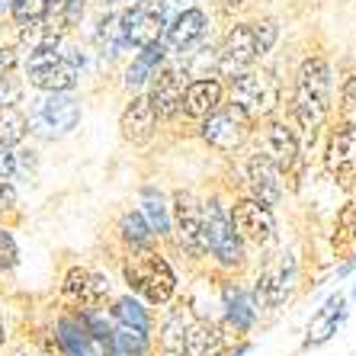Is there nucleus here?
<instances>
[{
	"mask_svg": "<svg viewBox=\"0 0 356 356\" xmlns=\"http://www.w3.org/2000/svg\"><path fill=\"white\" fill-rule=\"evenodd\" d=\"M119 129H122V138L132 141V145H145V141L154 135L158 116H154L148 97H132V103L125 106L122 119H119Z\"/></svg>",
	"mask_w": 356,
	"mask_h": 356,
	"instance_id": "obj_22",
	"label": "nucleus"
},
{
	"mask_svg": "<svg viewBox=\"0 0 356 356\" xmlns=\"http://www.w3.org/2000/svg\"><path fill=\"white\" fill-rule=\"evenodd\" d=\"M343 318H347V298L340 296V292H334V296L318 308V315L312 318V324H308L305 347H321L324 340H331L334 334H337V327L343 324Z\"/></svg>",
	"mask_w": 356,
	"mask_h": 356,
	"instance_id": "obj_23",
	"label": "nucleus"
},
{
	"mask_svg": "<svg viewBox=\"0 0 356 356\" xmlns=\"http://www.w3.org/2000/svg\"><path fill=\"white\" fill-rule=\"evenodd\" d=\"M292 289H296V257H292L289 250H276L260 266L257 282L250 289L254 292V302H257L260 312L264 308L276 312V308H282L289 302Z\"/></svg>",
	"mask_w": 356,
	"mask_h": 356,
	"instance_id": "obj_7",
	"label": "nucleus"
},
{
	"mask_svg": "<svg viewBox=\"0 0 356 356\" xmlns=\"http://www.w3.org/2000/svg\"><path fill=\"white\" fill-rule=\"evenodd\" d=\"M10 209H17V186L7 174H0V216L10 212Z\"/></svg>",
	"mask_w": 356,
	"mask_h": 356,
	"instance_id": "obj_32",
	"label": "nucleus"
},
{
	"mask_svg": "<svg viewBox=\"0 0 356 356\" xmlns=\"http://www.w3.org/2000/svg\"><path fill=\"white\" fill-rule=\"evenodd\" d=\"M19 266V244L10 228L0 225V273H13Z\"/></svg>",
	"mask_w": 356,
	"mask_h": 356,
	"instance_id": "obj_31",
	"label": "nucleus"
},
{
	"mask_svg": "<svg viewBox=\"0 0 356 356\" xmlns=\"http://www.w3.org/2000/svg\"><path fill=\"white\" fill-rule=\"evenodd\" d=\"M116 232H119V241L125 244V250L158 244V238H154V232L148 228V222H145V216H141L138 209H125L116 222Z\"/></svg>",
	"mask_w": 356,
	"mask_h": 356,
	"instance_id": "obj_29",
	"label": "nucleus"
},
{
	"mask_svg": "<svg viewBox=\"0 0 356 356\" xmlns=\"http://www.w3.org/2000/svg\"><path fill=\"white\" fill-rule=\"evenodd\" d=\"M202 234H206V254L209 260L228 273H238L248 264V244L234 232L228 206L218 196L202 199Z\"/></svg>",
	"mask_w": 356,
	"mask_h": 356,
	"instance_id": "obj_3",
	"label": "nucleus"
},
{
	"mask_svg": "<svg viewBox=\"0 0 356 356\" xmlns=\"http://www.w3.org/2000/svg\"><path fill=\"white\" fill-rule=\"evenodd\" d=\"M228 216H232L234 232L241 234L244 244H257V248H270V244H276L273 206H266V202H260V199H254V196H244L228 209Z\"/></svg>",
	"mask_w": 356,
	"mask_h": 356,
	"instance_id": "obj_10",
	"label": "nucleus"
},
{
	"mask_svg": "<svg viewBox=\"0 0 356 356\" xmlns=\"http://www.w3.org/2000/svg\"><path fill=\"white\" fill-rule=\"evenodd\" d=\"M327 109H331V65L324 58H305L298 67L296 99H292L298 129L315 138V132L327 119Z\"/></svg>",
	"mask_w": 356,
	"mask_h": 356,
	"instance_id": "obj_2",
	"label": "nucleus"
},
{
	"mask_svg": "<svg viewBox=\"0 0 356 356\" xmlns=\"http://www.w3.org/2000/svg\"><path fill=\"white\" fill-rule=\"evenodd\" d=\"M276 23L264 19V23H244L234 26L232 33L225 35L222 49H218V71L225 77H238L244 74L257 58H264L266 51L273 49L276 42Z\"/></svg>",
	"mask_w": 356,
	"mask_h": 356,
	"instance_id": "obj_4",
	"label": "nucleus"
},
{
	"mask_svg": "<svg viewBox=\"0 0 356 356\" xmlns=\"http://www.w3.org/2000/svg\"><path fill=\"white\" fill-rule=\"evenodd\" d=\"M222 97H225L222 81H216V77H199V81L186 83L180 113L190 119H206L222 106Z\"/></svg>",
	"mask_w": 356,
	"mask_h": 356,
	"instance_id": "obj_18",
	"label": "nucleus"
},
{
	"mask_svg": "<svg viewBox=\"0 0 356 356\" xmlns=\"http://www.w3.org/2000/svg\"><path fill=\"white\" fill-rule=\"evenodd\" d=\"M343 99H347V106H356V74L343 83Z\"/></svg>",
	"mask_w": 356,
	"mask_h": 356,
	"instance_id": "obj_34",
	"label": "nucleus"
},
{
	"mask_svg": "<svg viewBox=\"0 0 356 356\" xmlns=\"http://www.w3.org/2000/svg\"><path fill=\"white\" fill-rule=\"evenodd\" d=\"M353 298H356V286H353Z\"/></svg>",
	"mask_w": 356,
	"mask_h": 356,
	"instance_id": "obj_39",
	"label": "nucleus"
},
{
	"mask_svg": "<svg viewBox=\"0 0 356 356\" xmlns=\"http://www.w3.org/2000/svg\"><path fill=\"white\" fill-rule=\"evenodd\" d=\"M109 321L113 324H125V327H135L141 334H151L154 331V321H151V312L145 308L138 296H119L113 298V308H109Z\"/></svg>",
	"mask_w": 356,
	"mask_h": 356,
	"instance_id": "obj_26",
	"label": "nucleus"
},
{
	"mask_svg": "<svg viewBox=\"0 0 356 356\" xmlns=\"http://www.w3.org/2000/svg\"><path fill=\"white\" fill-rule=\"evenodd\" d=\"M29 132V119H26L23 109L17 106H7L0 109V145H19L23 141V135Z\"/></svg>",
	"mask_w": 356,
	"mask_h": 356,
	"instance_id": "obj_30",
	"label": "nucleus"
},
{
	"mask_svg": "<svg viewBox=\"0 0 356 356\" xmlns=\"http://www.w3.org/2000/svg\"><path fill=\"white\" fill-rule=\"evenodd\" d=\"M260 151L280 167L282 174H289L292 167L298 164V138H296V132H292L289 125H282V122H273L270 129H266Z\"/></svg>",
	"mask_w": 356,
	"mask_h": 356,
	"instance_id": "obj_21",
	"label": "nucleus"
},
{
	"mask_svg": "<svg viewBox=\"0 0 356 356\" xmlns=\"http://www.w3.org/2000/svg\"><path fill=\"white\" fill-rule=\"evenodd\" d=\"M183 90H186V74L180 67H161L154 81H151V93H148L154 116L164 119V122L177 119V113L183 106Z\"/></svg>",
	"mask_w": 356,
	"mask_h": 356,
	"instance_id": "obj_14",
	"label": "nucleus"
},
{
	"mask_svg": "<svg viewBox=\"0 0 356 356\" xmlns=\"http://www.w3.org/2000/svg\"><path fill=\"white\" fill-rule=\"evenodd\" d=\"M13 65V51H0V71H7Z\"/></svg>",
	"mask_w": 356,
	"mask_h": 356,
	"instance_id": "obj_36",
	"label": "nucleus"
},
{
	"mask_svg": "<svg viewBox=\"0 0 356 356\" xmlns=\"http://www.w3.org/2000/svg\"><path fill=\"white\" fill-rule=\"evenodd\" d=\"M244 3H248V0H222V7H225V10H241Z\"/></svg>",
	"mask_w": 356,
	"mask_h": 356,
	"instance_id": "obj_37",
	"label": "nucleus"
},
{
	"mask_svg": "<svg viewBox=\"0 0 356 356\" xmlns=\"http://www.w3.org/2000/svg\"><path fill=\"white\" fill-rule=\"evenodd\" d=\"M228 343V327L212 318L199 315L186 321V353L190 356H218Z\"/></svg>",
	"mask_w": 356,
	"mask_h": 356,
	"instance_id": "obj_19",
	"label": "nucleus"
},
{
	"mask_svg": "<svg viewBox=\"0 0 356 356\" xmlns=\"http://www.w3.org/2000/svg\"><path fill=\"white\" fill-rule=\"evenodd\" d=\"M248 132H250V119L234 106H228V109L218 106L212 116L202 119V141H206L209 148L222 151V154L238 151L248 141Z\"/></svg>",
	"mask_w": 356,
	"mask_h": 356,
	"instance_id": "obj_11",
	"label": "nucleus"
},
{
	"mask_svg": "<svg viewBox=\"0 0 356 356\" xmlns=\"http://www.w3.org/2000/svg\"><path fill=\"white\" fill-rule=\"evenodd\" d=\"M29 132L42 141H58L81 122V103L71 93H45L29 109Z\"/></svg>",
	"mask_w": 356,
	"mask_h": 356,
	"instance_id": "obj_6",
	"label": "nucleus"
},
{
	"mask_svg": "<svg viewBox=\"0 0 356 356\" xmlns=\"http://www.w3.org/2000/svg\"><path fill=\"white\" fill-rule=\"evenodd\" d=\"M7 343V324H3V315H0V350Z\"/></svg>",
	"mask_w": 356,
	"mask_h": 356,
	"instance_id": "obj_38",
	"label": "nucleus"
},
{
	"mask_svg": "<svg viewBox=\"0 0 356 356\" xmlns=\"http://www.w3.org/2000/svg\"><path fill=\"white\" fill-rule=\"evenodd\" d=\"M158 356H190L186 353V315L180 308H170L161 321Z\"/></svg>",
	"mask_w": 356,
	"mask_h": 356,
	"instance_id": "obj_27",
	"label": "nucleus"
},
{
	"mask_svg": "<svg viewBox=\"0 0 356 356\" xmlns=\"http://www.w3.org/2000/svg\"><path fill=\"white\" fill-rule=\"evenodd\" d=\"M17 99H19V83L13 77H0V109L17 106Z\"/></svg>",
	"mask_w": 356,
	"mask_h": 356,
	"instance_id": "obj_33",
	"label": "nucleus"
},
{
	"mask_svg": "<svg viewBox=\"0 0 356 356\" xmlns=\"http://www.w3.org/2000/svg\"><path fill=\"white\" fill-rule=\"evenodd\" d=\"M170 238L177 250L190 260H206V234H202V199L193 190H174L170 199Z\"/></svg>",
	"mask_w": 356,
	"mask_h": 356,
	"instance_id": "obj_5",
	"label": "nucleus"
},
{
	"mask_svg": "<svg viewBox=\"0 0 356 356\" xmlns=\"http://www.w3.org/2000/svg\"><path fill=\"white\" fill-rule=\"evenodd\" d=\"M122 280L129 292L148 305H170L177 296V273L158 244L129 248L122 257Z\"/></svg>",
	"mask_w": 356,
	"mask_h": 356,
	"instance_id": "obj_1",
	"label": "nucleus"
},
{
	"mask_svg": "<svg viewBox=\"0 0 356 356\" xmlns=\"http://www.w3.org/2000/svg\"><path fill=\"white\" fill-rule=\"evenodd\" d=\"M206 29H209L206 13H199V10H183V13H177V17L167 23V29H164L167 49L180 51L183 55V51H190L193 45L206 35Z\"/></svg>",
	"mask_w": 356,
	"mask_h": 356,
	"instance_id": "obj_20",
	"label": "nucleus"
},
{
	"mask_svg": "<svg viewBox=\"0 0 356 356\" xmlns=\"http://www.w3.org/2000/svg\"><path fill=\"white\" fill-rule=\"evenodd\" d=\"M241 177H244V186L250 196L266 202V206H276L282 199V170L260 148L241 161Z\"/></svg>",
	"mask_w": 356,
	"mask_h": 356,
	"instance_id": "obj_13",
	"label": "nucleus"
},
{
	"mask_svg": "<svg viewBox=\"0 0 356 356\" xmlns=\"http://www.w3.org/2000/svg\"><path fill=\"white\" fill-rule=\"evenodd\" d=\"M55 343L65 356H99V347L90 340V334L83 331L77 315H61L55 321Z\"/></svg>",
	"mask_w": 356,
	"mask_h": 356,
	"instance_id": "obj_24",
	"label": "nucleus"
},
{
	"mask_svg": "<svg viewBox=\"0 0 356 356\" xmlns=\"http://www.w3.org/2000/svg\"><path fill=\"white\" fill-rule=\"evenodd\" d=\"M250 347H254L250 340H241L238 347H232V350H222V353H218V356H244V353H250Z\"/></svg>",
	"mask_w": 356,
	"mask_h": 356,
	"instance_id": "obj_35",
	"label": "nucleus"
},
{
	"mask_svg": "<svg viewBox=\"0 0 356 356\" xmlns=\"http://www.w3.org/2000/svg\"><path fill=\"white\" fill-rule=\"evenodd\" d=\"M222 312H225V327L234 334H250L260 318L254 292L238 286V282H225L222 286Z\"/></svg>",
	"mask_w": 356,
	"mask_h": 356,
	"instance_id": "obj_15",
	"label": "nucleus"
},
{
	"mask_svg": "<svg viewBox=\"0 0 356 356\" xmlns=\"http://www.w3.org/2000/svg\"><path fill=\"white\" fill-rule=\"evenodd\" d=\"M119 23H122L125 45H138V49H145V45L161 42V35H164L170 17L164 13V3H148V0H138L129 13H122V17H119Z\"/></svg>",
	"mask_w": 356,
	"mask_h": 356,
	"instance_id": "obj_12",
	"label": "nucleus"
},
{
	"mask_svg": "<svg viewBox=\"0 0 356 356\" xmlns=\"http://www.w3.org/2000/svg\"><path fill=\"white\" fill-rule=\"evenodd\" d=\"M161 61H164V45H161V42L145 45V49L138 51V58H135L132 65H129V71H125V87H129V90L145 87V83L161 71Z\"/></svg>",
	"mask_w": 356,
	"mask_h": 356,
	"instance_id": "obj_28",
	"label": "nucleus"
},
{
	"mask_svg": "<svg viewBox=\"0 0 356 356\" xmlns=\"http://www.w3.org/2000/svg\"><path fill=\"white\" fill-rule=\"evenodd\" d=\"M109 298V276L90 266H67L65 280H61V302L71 312H99V305Z\"/></svg>",
	"mask_w": 356,
	"mask_h": 356,
	"instance_id": "obj_9",
	"label": "nucleus"
},
{
	"mask_svg": "<svg viewBox=\"0 0 356 356\" xmlns=\"http://www.w3.org/2000/svg\"><path fill=\"white\" fill-rule=\"evenodd\" d=\"M138 212L145 216V222H148V228L154 232V238L158 241L170 238V202H167V196L158 186H141Z\"/></svg>",
	"mask_w": 356,
	"mask_h": 356,
	"instance_id": "obj_25",
	"label": "nucleus"
},
{
	"mask_svg": "<svg viewBox=\"0 0 356 356\" xmlns=\"http://www.w3.org/2000/svg\"><path fill=\"white\" fill-rule=\"evenodd\" d=\"M270 99H273V97H270V90H266V77L250 74V71L232 77V106L241 109L248 119L266 113Z\"/></svg>",
	"mask_w": 356,
	"mask_h": 356,
	"instance_id": "obj_17",
	"label": "nucleus"
},
{
	"mask_svg": "<svg viewBox=\"0 0 356 356\" xmlns=\"http://www.w3.org/2000/svg\"><path fill=\"white\" fill-rule=\"evenodd\" d=\"M324 164H327V170L340 183H356V125L353 122H343L334 129L331 141H327Z\"/></svg>",
	"mask_w": 356,
	"mask_h": 356,
	"instance_id": "obj_16",
	"label": "nucleus"
},
{
	"mask_svg": "<svg viewBox=\"0 0 356 356\" xmlns=\"http://www.w3.org/2000/svg\"><path fill=\"white\" fill-rule=\"evenodd\" d=\"M26 77L45 93H67L77 83V65L58 49H33L26 61Z\"/></svg>",
	"mask_w": 356,
	"mask_h": 356,
	"instance_id": "obj_8",
	"label": "nucleus"
}]
</instances>
